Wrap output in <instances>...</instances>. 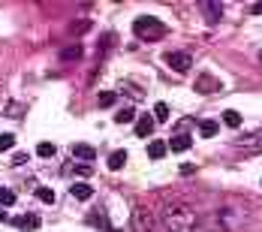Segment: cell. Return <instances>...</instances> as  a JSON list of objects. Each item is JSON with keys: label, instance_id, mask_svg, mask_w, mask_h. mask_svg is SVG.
Here are the masks:
<instances>
[{"label": "cell", "instance_id": "24", "mask_svg": "<svg viewBox=\"0 0 262 232\" xmlns=\"http://www.w3.org/2000/svg\"><path fill=\"white\" fill-rule=\"evenodd\" d=\"M169 115H172V112H169V103H157L154 106V118H157V121H166Z\"/></svg>", "mask_w": 262, "mask_h": 232}, {"label": "cell", "instance_id": "15", "mask_svg": "<svg viewBox=\"0 0 262 232\" xmlns=\"http://www.w3.org/2000/svg\"><path fill=\"white\" fill-rule=\"evenodd\" d=\"M190 148V136L187 133H178V136H172V142H169V151H175V154H181Z\"/></svg>", "mask_w": 262, "mask_h": 232}, {"label": "cell", "instance_id": "16", "mask_svg": "<svg viewBox=\"0 0 262 232\" xmlns=\"http://www.w3.org/2000/svg\"><path fill=\"white\" fill-rule=\"evenodd\" d=\"M73 157H79L81 163H94L97 151H94L91 145H73Z\"/></svg>", "mask_w": 262, "mask_h": 232}, {"label": "cell", "instance_id": "8", "mask_svg": "<svg viewBox=\"0 0 262 232\" xmlns=\"http://www.w3.org/2000/svg\"><path fill=\"white\" fill-rule=\"evenodd\" d=\"M193 88H196V94H217V91H220V81L214 76H199Z\"/></svg>", "mask_w": 262, "mask_h": 232}, {"label": "cell", "instance_id": "4", "mask_svg": "<svg viewBox=\"0 0 262 232\" xmlns=\"http://www.w3.org/2000/svg\"><path fill=\"white\" fill-rule=\"evenodd\" d=\"M238 154H259L262 151V127H256L253 133H244L235 139Z\"/></svg>", "mask_w": 262, "mask_h": 232}, {"label": "cell", "instance_id": "20", "mask_svg": "<svg viewBox=\"0 0 262 232\" xmlns=\"http://www.w3.org/2000/svg\"><path fill=\"white\" fill-rule=\"evenodd\" d=\"M223 124H226V127H241V115H238V112H232V109H229V112H223Z\"/></svg>", "mask_w": 262, "mask_h": 232}, {"label": "cell", "instance_id": "14", "mask_svg": "<svg viewBox=\"0 0 262 232\" xmlns=\"http://www.w3.org/2000/svg\"><path fill=\"white\" fill-rule=\"evenodd\" d=\"M199 133H202L205 139H214V136L220 133V121H214V118H205V121H199Z\"/></svg>", "mask_w": 262, "mask_h": 232}, {"label": "cell", "instance_id": "26", "mask_svg": "<svg viewBox=\"0 0 262 232\" xmlns=\"http://www.w3.org/2000/svg\"><path fill=\"white\" fill-rule=\"evenodd\" d=\"M12 145H15V136H12V133H3V136H0V151H9Z\"/></svg>", "mask_w": 262, "mask_h": 232}, {"label": "cell", "instance_id": "5", "mask_svg": "<svg viewBox=\"0 0 262 232\" xmlns=\"http://www.w3.org/2000/svg\"><path fill=\"white\" fill-rule=\"evenodd\" d=\"M163 60H166V67H169V70H175V73H187V70H190V64H193L187 52H166V54H163Z\"/></svg>", "mask_w": 262, "mask_h": 232}, {"label": "cell", "instance_id": "29", "mask_svg": "<svg viewBox=\"0 0 262 232\" xmlns=\"http://www.w3.org/2000/svg\"><path fill=\"white\" fill-rule=\"evenodd\" d=\"M259 60H262V52H259Z\"/></svg>", "mask_w": 262, "mask_h": 232}, {"label": "cell", "instance_id": "7", "mask_svg": "<svg viewBox=\"0 0 262 232\" xmlns=\"http://www.w3.org/2000/svg\"><path fill=\"white\" fill-rule=\"evenodd\" d=\"M12 226L25 232H36L39 229V217L36 214H18V217H12Z\"/></svg>", "mask_w": 262, "mask_h": 232}, {"label": "cell", "instance_id": "19", "mask_svg": "<svg viewBox=\"0 0 262 232\" xmlns=\"http://www.w3.org/2000/svg\"><path fill=\"white\" fill-rule=\"evenodd\" d=\"M79 57H81V46H70V49L60 52V60H67V64L70 60H79Z\"/></svg>", "mask_w": 262, "mask_h": 232}, {"label": "cell", "instance_id": "25", "mask_svg": "<svg viewBox=\"0 0 262 232\" xmlns=\"http://www.w3.org/2000/svg\"><path fill=\"white\" fill-rule=\"evenodd\" d=\"M36 154L39 157H54V145L52 142H39V145H36Z\"/></svg>", "mask_w": 262, "mask_h": 232}, {"label": "cell", "instance_id": "10", "mask_svg": "<svg viewBox=\"0 0 262 232\" xmlns=\"http://www.w3.org/2000/svg\"><path fill=\"white\" fill-rule=\"evenodd\" d=\"M88 220H91V223H97V226H100L103 232H118L115 226H112V223H108V217H105V208H103V205L94 208V214H91Z\"/></svg>", "mask_w": 262, "mask_h": 232}, {"label": "cell", "instance_id": "11", "mask_svg": "<svg viewBox=\"0 0 262 232\" xmlns=\"http://www.w3.org/2000/svg\"><path fill=\"white\" fill-rule=\"evenodd\" d=\"M70 193H73V199H81V202H84V199H91V196H94V187H91L88 181H79V184H73V187H70Z\"/></svg>", "mask_w": 262, "mask_h": 232}, {"label": "cell", "instance_id": "9", "mask_svg": "<svg viewBox=\"0 0 262 232\" xmlns=\"http://www.w3.org/2000/svg\"><path fill=\"white\" fill-rule=\"evenodd\" d=\"M154 133V115H139L136 118V136L139 139H148Z\"/></svg>", "mask_w": 262, "mask_h": 232}, {"label": "cell", "instance_id": "1", "mask_svg": "<svg viewBox=\"0 0 262 232\" xmlns=\"http://www.w3.org/2000/svg\"><path fill=\"white\" fill-rule=\"evenodd\" d=\"M163 220H166V232H193L196 229V211L187 202H172L163 208Z\"/></svg>", "mask_w": 262, "mask_h": 232}, {"label": "cell", "instance_id": "27", "mask_svg": "<svg viewBox=\"0 0 262 232\" xmlns=\"http://www.w3.org/2000/svg\"><path fill=\"white\" fill-rule=\"evenodd\" d=\"M21 163H27V154L21 151V154H15L12 157V166H21Z\"/></svg>", "mask_w": 262, "mask_h": 232}, {"label": "cell", "instance_id": "17", "mask_svg": "<svg viewBox=\"0 0 262 232\" xmlns=\"http://www.w3.org/2000/svg\"><path fill=\"white\" fill-rule=\"evenodd\" d=\"M124 166H127V151H115V154L108 157V169L118 172V169H124Z\"/></svg>", "mask_w": 262, "mask_h": 232}, {"label": "cell", "instance_id": "23", "mask_svg": "<svg viewBox=\"0 0 262 232\" xmlns=\"http://www.w3.org/2000/svg\"><path fill=\"white\" fill-rule=\"evenodd\" d=\"M0 205H15V193L9 187H0Z\"/></svg>", "mask_w": 262, "mask_h": 232}, {"label": "cell", "instance_id": "18", "mask_svg": "<svg viewBox=\"0 0 262 232\" xmlns=\"http://www.w3.org/2000/svg\"><path fill=\"white\" fill-rule=\"evenodd\" d=\"M115 121H118V124H130V121H136V109H130V106L121 109V112L115 115Z\"/></svg>", "mask_w": 262, "mask_h": 232}, {"label": "cell", "instance_id": "2", "mask_svg": "<svg viewBox=\"0 0 262 232\" xmlns=\"http://www.w3.org/2000/svg\"><path fill=\"white\" fill-rule=\"evenodd\" d=\"M133 33H136L139 39H145V43H157L163 36H169V27L163 25L157 15H139V18L133 22Z\"/></svg>", "mask_w": 262, "mask_h": 232}, {"label": "cell", "instance_id": "13", "mask_svg": "<svg viewBox=\"0 0 262 232\" xmlns=\"http://www.w3.org/2000/svg\"><path fill=\"white\" fill-rule=\"evenodd\" d=\"M202 9H205V18L211 25H217L223 18V3H202Z\"/></svg>", "mask_w": 262, "mask_h": 232}, {"label": "cell", "instance_id": "6", "mask_svg": "<svg viewBox=\"0 0 262 232\" xmlns=\"http://www.w3.org/2000/svg\"><path fill=\"white\" fill-rule=\"evenodd\" d=\"M133 226H136V232H151L154 229V217H151V211H148V208H136V214H133Z\"/></svg>", "mask_w": 262, "mask_h": 232}, {"label": "cell", "instance_id": "12", "mask_svg": "<svg viewBox=\"0 0 262 232\" xmlns=\"http://www.w3.org/2000/svg\"><path fill=\"white\" fill-rule=\"evenodd\" d=\"M166 151H169V145H166L163 139H151V142H148V157H151V160H163Z\"/></svg>", "mask_w": 262, "mask_h": 232}, {"label": "cell", "instance_id": "21", "mask_svg": "<svg viewBox=\"0 0 262 232\" xmlns=\"http://www.w3.org/2000/svg\"><path fill=\"white\" fill-rule=\"evenodd\" d=\"M97 103L103 106V109H108V106H115V103H118V94H115V91H103Z\"/></svg>", "mask_w": 262, "mask_h": 232}, {"label": "cell", "instance_id": "22", "mask_svg": "<svg viewBox=\"0 0 262 232\" xmlns=\"http://www.w3.org/2000/svg\"><path fill=\"white\" fill-rule=\"evenodd\" d=\"M36 199H39V202H46V205H52V202H54V193L49 190V187H36Z\"/></svg>", "mask_w": 262, "mask_h": 232}, {"label": "cell", "instance_id": "28", "mask_svg": "<svg viewBox=\"0 0 262 232\" xmlns=\"http://www.w3.org/2000/svg\"><path fill=\"white\" fill-rule=\"evenodd\" d=\"M250 12H253V15H262V3H253V6H250Z\"/></svg>", "mask_w": 262, "mask_h": 232}, {"label": "cell", "instance_id": "3", "mask_svg": "<svg viewBox=\"0 0 262 232\" xmlns=\"http://www.w3.org/2000/svg\"><path fill=\"white\" fill-rule=\"evenodd\" d=\"M217 220H220V229H226V232H241L247 223H250V214H247V208H244V205L229 202V205L220 208Z\"/></svg>", "mask_w": 262, "mask_h": 232}]
</instances>
